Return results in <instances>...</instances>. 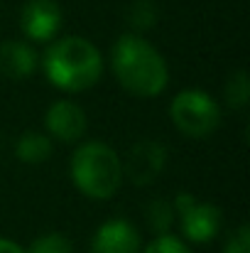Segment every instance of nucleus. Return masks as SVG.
<instances>
[{
  "label": "nucleus",
  "mask_w": 250,
  "mask_h": 253,
  "mask_svg": "<svg viewBox=\"0 0 250 253\" xmlns=\"http://www.w3.org/2000/svg\"><path fill=\"white\" fill-rule=\"evenodd\" d=\"M110 67L118 84L138 98H155L169 84L165 57L143 35H120L110 49Z\"/></svg>",
  "instance_id": "nucleus-1"
},
{
  "label": "nucleus",
  "mask_w": 250,
  "mask_h": 253,
  "mask_svg": "<svg viewBox=\"0 0 250 253\" xmlns=\"http://www.w3.org/2000/svg\"><path fill=\"white\" fill-rule=\"evenodd\" d=\"M42 67L49 84L67 93L88 91L103 77V57L98 47L79 35L54 40L44 52Z\"/></svg>",
  "instance_id": "nucleus-2"
},
{
  "label": "nucleus",
  "mask_w": 250,
  "mask_h": 253,
  "mask_svg": "<svg viewBox=\"0 0 250 253\" xmlns=\"http://www.w3.org/2000/svg\"><path fill=\"white\" fill-rule=\"evenodd\" d=\"M71 182L76 189L88 199H113L123 184V160L118 153L101 143V140H88L76 148L69 163Z\"/></svg>",
  "instance_id": "nucleus-3"
},
{
  "label": "nucleus",
  "mask_w": 250,
  "mask_h": 253,
  "mask_svg": "<svg viewBox=\"0 0 250 253\" xmlns=\"http://www.w3.org/2000/svg\"><path fill=\"white\" fill-rule=\"evenodd\" d=\"M177 130L186 138H209L221 126V106L204 88H184L169 103Z\"/></svg>",
  "instance_id": "nucleus-4"
},
{
  "label": "nucleus",
  "mask_w": 250,
  "mask_h": 253,
  "mask_svg": "<svg viewBox=\"0 0 250 253\" xmlns=\"http://www.w3.org/2000/svg\"><path fill=\"white\" fill-rule=\"evenodd\" d=\"M174 214L179 216V226L186 241L191 244H209L221 234L223 214L211 202H199L189 192H179L174 197Z\"/></svg>",
  "instance_id": "nucleus-5"
},
{
  "label": "nucleus",
  "mask_w": 250,
  "mask_h": 253,
  "mask_svg": "<svg viewBox=\"0 0 250 253\" xmlns=\"http://www.w3.org/2000/svg\"><path fill=\"white\" fill-rule=\"evenodd\" d=\"M167 165V148L157 140H140L128 150L123 160V179L135 187L152 184Z\"/></svg>",
  "instance_id": "nucleus-6"
},
{
  "label": "nucleus",
  "mask_w": 250,
  "mask_h": 253,
  "mask_svg": "<svg viewBox=\"0 0 250 253\" xmlns=\"http://www.w3.org/2000/svg\"><path fill=\"white\" fill-rule=\"evenodd\" d=\"M62 20L57 0H27L20 10V27L30 42H52L62 30Z\"/></svg>",
  "instance_id": "nucleus-7"
},
{
  "label": "nucleus",
  "mask_w": 250,
  "mask_h": 253,
  "mask_svg": "<svg viewBox=\"0 0 250 253\" xmlns=\"http://www.w3.org/2000/svg\"><path fill=\"white\" fill-rule=\"evenodd\" d=\"M44 128L47 135L62 143H76L86 135L88 128V118L79 103L69 101V98H59L54 101L47 113H44Z\"/></svg>",
  "instance_id": "nucleus-8"
},
{
  "label": "nucleus",
  "mask_w": 250,
  "mask_h": 253,
  "mask_svg": "<svg viewBox=\"0 0 250 253\" xmlns=\"http://www.w3.org/2000/svg\"><path fill=\"white\" fill-rule=\"evenodd\" d=\"M143 251V241H140V231L128 221V219H108L103 221L93 239L88 253H140Z\"/></svg>",
  "instance_id": "nucleus-9"
},
{
  "label": "nucleus",
  "mask_w": 250,
  "mask_h": 253,
  "mask_svg": "<svg viewBox=\"0 0 250 253\" xmlns=\"http://www.w3.org/2000/svg\"><path fill=\"white\" fill-rule=\"evenodd\" d=\"M37 69V52L32 44L20 40H7L0 44V74L5 79H30Z\"/></svg>",
  "instance_id": "nucleus-10"
},
{
  "label": "nucleus",
  "mask_w": 250,
  "mask_h": 253,
  "mask_svg": "<svg viewBox=\"0 0 250 253\" xmlns=\"http://www.w3.org/2000/svg\"><path fill=\"white\" fill-rule=\"evenodd\" d=\"M15 155L27 165H39L52 155V138L39 130H25L15 143Z\"/></svg>",
  "instance_id": "nucleus-11"
},
{
  "label": "nucleus",
  "mask_w": 250,
  "mask_h": 253,
  "mask_svg": "<svg viewBox=\"0 0 250 253\" xmlns=\"http://www.w3.org/2000/svg\"><path fill=\"white\" fill-rule=\"evenodd\" d=\"M174 219H177L174 204L167 202V199H152V202L145 207V221H147V229H150L155 236L169 234Z\"/></svg>",
  "instance_id": "nucleus-12"
},
{
  "label": "nucleus",
  "mask_w": 250,
  "mask_h": 253,
  "mask_svg": "<svg viewBox=\"0 0 250 253\" xmlns=\"http://www.w3.org/2000/svg\"><path fill=\"white\" fill-rule=\"evenodd\" d=\"M157 17H160V10H157V2L155 0H133L130 7H128V25L138 32H145L150 27L157 25Z\"/></svg>",
  "instance_id": "nucleus-13"
},
{
  "label": "nucleus",
  "mask_w": 250,
  "mask_h": 253,
  "mask_svg": "<svg viewBox=\"0 0 250 253\" xmlns=\"http://www.w3.org/2000/svg\"><path fill=\"white\" fill-rule=\"evenodd\" d=\"M223 96H226V103L236 111H243L250 101V82L246 69H236L228 82H226V88H223Z\"/></svg>",
  "instance_id": "nucleus-14"
},
{
  "label": "nucleus",
  "mask_w": 250,
  "mask_h": 253,
  "mask_svg": "<svg viewBox=\"0 0 250 253\" xmlns=\"http://www.w3.org/2000/svg\"><path fill=\"white\" fill-rule=\"evenodd\" d=\"M25 253H74V246H71V241H69L64 234H59V231H47V234L37 236V239L25 249Z\"/></svg>",
  "instance_id": "nucleus-15"
},
{
  "label": "nucleus",
  "mask_w": 250,
  "mask_h": 253,
  "mask_svg": "<svg viewBox=\"0 0 250 253\" xmlns=\"http://www.w3.org/2000/svg\"><path fill=\"white\" fill-rule=\"evenodd\" d=\"M140 253H191V251L179 236L162 234V236H155Z\"/></svg>",
  "instance_id": "nucleus-16"
},
{
  "label": "nucleus",
  "mask_w": 250,
  "mask_h": 253,
  "mask_svg": "<svg viewBox=\"0 0 250 253\" xmlns=\"http://www.w3.org/2000/svg\"><path fill=\"white\" fill-rule=\"evenodd\" d=\"M223 253H250V229L248 224H241L226 241Z\"/></svg>",
  "instance_id": "nucleus-17"
},
{
  "label": "nucleus",
  "mask_w": 250,
  "mask_h": 253,
  "mask_svg": "<svg viewBox=\"0 0 250 253\" xmlns=\"http://www.w3.org/2000/svg\"><path fill=\"white\" fill-rule=\"evenodd\" d=\"M0 253H25V249L10 239H0Z\"/></svg>",
  "instance_id": "nucleus-18"
}]
</instances>
